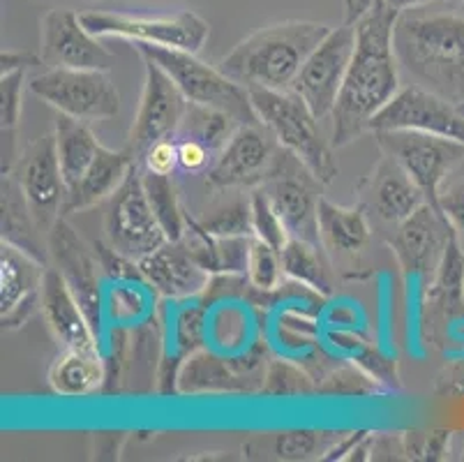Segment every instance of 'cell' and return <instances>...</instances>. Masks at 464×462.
I'll return each instance as SVG.
<instances>
[{
    "instance_id": "6da1fadb",
    "label": "cell",
    "mask_w": 464,
    "mask_h": 462,
    "mask_svg": "<svg viewBox=\"0 0 464 462\" xmlns=\"http://www.w3.org/2000/svg\"><path fill=\"white\" fill-rule=\"evenodd\" d=\"M400 10L379 0L356 28V49L333 109V146L342 148L370 133L372 121L400 93V63L395 56V24Z\"/></svg>"
},
{
    "instance_id": "7a4b0ae2",
    "label": "cell",
    "mask_w": 464,
    "mask_h": 462,
    "mask_svg": "<svg viewBox=\"0 0 464 462\" xmlns=\"http://www.w3.org/2000/svg\"><path fill=\"white\" fill-rule=\"evenodd\" d=\"M395 56L416 86L453 104L464 100V15L423 7L400 12Z\"/></svg>"
},
{
    "instance_id": "3957f363",
    "label": "cell",
    "mask_w": 464,
    "mask_h": 462,
    "mask_svg": "<svg viewBox=\"0 0 464 462\" xmlns=\"http://www.w3.org/2000/svg\"><path fill=\"white\" fill-rule=\"evenodd\" d=\"M333 25L322 21H280L264 25L219 61V70L246 88L291 91L307 56L326 40Z\"/></svg>"
},
{
    "instance_id": "277c9868",
    "label": "cell",
    "mask_w": 464,
    "mask_h": 462,
    "mask_svg": "<svg viewBox=\"0 0 464 462\" xmlns=\"http://www.w3.org/2000/svg\"><path fill=\"white\" fill-rule=\"evenodd\" d=\"M134 49L141 58L158 63L174 79L189 104L229 113L238 125H259L250 91L227 76L219 67L208 65L199 61L197 54L183 49L143 44V42H134Z\"/></svg>"
},
{
    "instance_id": "5b68a950",
    "label": "cell",
    "mask_w": 464,
    "mask_h": 462,
    "mask_svg": "<svg viewBox=\"0 0 464 462\" xmlns=\"http://www.w3.org/2000/svg\"><path fill=\"white\" fill-rule=\"evenodd\" d=\"M252 107L261 125L276 137L282 148L291 151L310 167L324 185L333 183L337 176V162L324 139L319 118L294 91H268V88H247Z\"/></svg>"
},
{
    "instance_id": "8992f818",
    "label": "cell",
    "mask_w": 464,
    "mask_h": 462,
    "mask_svg": "<svg viewBox=\"0 0 464 462\" xmlns=\"http://www.w3.org/2000/svg\"><path fill=\"white\" fill-rule=\"evenodd\" d=\"M28 91L63 116L83 123L109 121L121 112V93L102 70L49 67L28 79Z\"/></svg>"
},
{
    "instance_id": "52a82bcc",
    "label": "cell",
    "mask_w": 464,
    "mask_h": 462,
    "mask_svg": "<svg viewBox=\"0 0 464 462\" xmlns=\"http://www.w3.org/2000/svg\"><path fill=\"white\" fill-rule=\"evenodd\" d=\"M280 215L289 239H301L312 245H322L319 236V203L324 183L310 172L303 160L280 146L271 172L259 185ZM324 248V245H322Z\"/></svg>"
},
{
    "instance_id": "ba28073f",
    "label": "cell",
    "mask_w": 464,
    "mask_h": 462,
    "mask_svg": "<svg viewBox=\"0 0 464 462\" xmlns=\"http://www.w3.org/2000/svg\"><path fill=\"white\" fill-rule=\"evenodd\" d=\"M82 24L88 33L100 40L118 37L128 42L183 49L199 54L208 42L210 25L204 16L192 10H180L174 15H125V12H83Z\"/></svg>"
},
{
    "instance_id": "9c48e42d",
    "label": "cell",
    "mask_w": 464,
    "mask_h": 462,
    "mask_svg": "<svg viewBox=\"0 0 464 462\" xmlns=\"http://www.w3.org/2000/svg\"><path fill=\"white\" fill-rule=\"evenodd\" d=\"M104 231L113 250L137 261L169 241L146 192L139 162H134L121 188L109 197Z\"/></svg>"
},
{
    "instance_id": "30bf717a",
    "label": "cell",
    "mask_w": 464,
    "mask_h": 462,
    "mask_svg": "<svg viewBox=\"0 0 464 462\" xmlns=\"http://www.w3.org/2000/svg\"><path fill=\"white\" fill-rule=\"evenodd\" d=\"M383 155L402 164L425 194V202L437 209L439 188L459 162H464V143L419 130H379L374 133Z\"/></svg>"
},
{
    "instance_id": "8fae6325",
    "label": "cell",
    "mask_w": 464,
    "mask_h": 462,
    "mask_svg": "<svg viewBox=\"0 0 464 462\" xmlns=\"http://www.w3.org/2000/svg\"><path fill=\"white\" fill-rule=\"evenodd\" d=\"M3 173L14 176L37 224L44 234H49L53 222L65 215L67 202V183L63 176L61 160H58L56 134H42L26 143L14 164L3 169Z\"/></svg>"
},
{
    "instance_id": "7c38bea8",
    "label": "cell",
    "mask_w": 464,
    "mask_h": 462,
    "mask_svg": "<svg viewBox=\"0 0 464 462\" xmlns=\"http://www.w3.org/2000/svg\"><path fill=\"white\" fill-rule=\"evenodd\" d=\"M271 356L266 347H252L240 359H225L215 351H192L179 372V393H259Z\"/></svg>"
},
{
    "instance_id": "4fadbf2b",
    "label": "cell",
    "mask_w": 464,
    "mask_h": 462,
    "mask_svg": "<svg viewBox=\"0 0 464 462\" xmlns=\"http://www.w3.org/2000/svg\"><path fill=\"white\" fill-rule=\"evenodd\" d=\"M353 49H356L353 24L333 25L326 40L307 56L301 74L294 82L291 91L305 102L319 121L331 116L335 109L349 63L353 58Z\"/></svg>"
},
{
    "instance_id": "5bb4252c",
    "label": "cell",
    "mask_w": 464,
    "mask_h": 462,
    "mask_svg": "<svg viewBox=\"0 0 464 462\" xmlns=\"http://www.w3.org/2000/svg\"><path fill=\"white\" fill-rule=\"evenodd\" d=\"M188 107V97L180 93L174 79L158 63L143 58L141 102H139L137 118H134L128 142L134 158H141L153 143L176 137L185 121Z\"/></svg>"
},
{
    "instance_id": "9a60e30c",
    "label": "cell",
    "mask_w": 464,
    "mask_h": 462,
    "mask_svg": "<svg viewBox=\"0 0 464 462\" xmlns=\"http://www.w3.org/2000/svg\"><path fill=\"white\" fill-rule=\"evenodd\" d=\"M458 234L441 211L425 202L404 222L395 227L388 245L393 250L400 269L407 280H419L428 287L444 260L450 239Z\"/></svg>"
},
{
    "instance_id": "2e32d148",
    "label": "cell",
    "mask_w": 464,
    "mask_h": 462,
    "mask_svg": "<svg viewBox=\"0 0 464 462\" xmlns=\"http://www.w3.org/2000/svg\"><path fill=\"white\" fill-rule=\"evenodd\" d=\"M46 250L53 269L63 275L72 294L77 296L79 305L91 319L92 329L102 330V290H100V261L95 250L83 243L82 236L74 231L70 222L58 218L46 234Z\"/></svg>"
},
{
    "instance_id": "e0dca14e",
    "label": "cell",
    "mask_w": 464,
    "mask_h": 462,
    "mask_svg": "<svg viewBox=\"0 0 464 462\" xmlns=\"http://www.w3.org/2000/svg\"><path fill=\"white\" fill-rule=\"evenodd\" d=\"M280 143L264 125H238L210 164L206 185L213 190L259 188L271 172Z\"/></svg>"
},
{
    "instance_id": "ac0fdd59",
    "label": "cell",
    "mask_w": 464,
    "mask_h": 462,
    "mask_svg": "<svg viewBox=\"0 0 464 462\" xmlns=\"http://www.w3.org/2000/svg\"><path fill=\"white\" fill-rule=\"evenodd\" d=\"M379 130H419L464 143V116L458 104L416 84L400 88L398 95L379 112L370 133Z\"/></svg>"
},
{
    "instance_id": "d6986e66",
    "label": "cell",
    "mask_w": 464,
    "mask_h": 462,
    "mask_svg": "<svg viewBox=\"0 0 464 462\" xmlns=\"http://www.w3.org/2000/svg\"><path fill=\"white\" fill-rule=\"evenodd\" d=\"M40 56L46 67L111 72L116 54L88 33L72 10H52L40 24Z\"/></svg>"
},
{
    "instance_id": "ffe728a7",
    "label": "cell",
    "mask_w": 464,
    "mask_h": 462,
    "mask_svg": "<svg viewBox=\"0 0 464 462\" xmlns=\"http://www.w3.org/2000/svg\"><path fill=\"white\" fill-rule=\"evenodd\" d=\"M358 203L368 211L370 218L398 227L423 206L425 194L402 164L395 162L391 155H383L358 183Z\"/></svg>"
},
{
    "instance_id": "44dd1931",
    "label": "cell",
    "mask_w": 464,
    "mask_h": 462,
    "mask_svg": "<svg viewBox=\"0 0 464 462\" xmlns=\"http://www.w3.org/2000/svg\"><path fill=\"white\" fill-rule=\"evenodd\" d=\"M49 264L12 243H0V321L19 329L40 308L42 282Z\"/></svg>"
},
{
    "instance_id": "7402d4cb",
    "label": "cell",
    "mask_w": 464,
    "mask_h": 462,
    "mask_svg": "<svg viewBox=\"0 0 464 462\" xmlns=\"http://www.w3.org/2000/svg\"><path fill=\"white\" fill-rule=\"evenodd\" d=\"M146 285L169 300H189L206 294L213 273L199 264L183 241H167L139 260Z\"/></svg>"
},
{
    "instance_id": "603a6c76",
    "label": "cell",
    "mask_w": 464,
    "mask_h": 462,
    "mask_svg": "<svg viewBox=\"0 0 464 462\" xmlns=\"http://www.w3.org/2000/svg\"><path fill=\"white\" fill-rule=\"evenodd\" d=\"M40 310L63 349H100V333L92 329L77 296L52 264L42 282Z\"/></svg>"
},
{
    "instance_id": "cb8c5ba5",
    "label": "cell",
    "mask_w": 464,
    "mask_h": 462,
    "mask_svg": "<svg viewBox=\"0 0 464 462\" xmlns=\"http://www.w3.org/2000/svg\"><path fill=\"white\" fill-rule=\"evenodd\" d=\"M425 312L432 329H446L450 321L464 317V245L458 234L450 239L444 260L428 282Z\"/></svg>"
},
{
    "instance_id": "d4e9b609",
    "label": "cell",
    "mask_w": 464,
    "mask_h": 462,
    "mask_svg": "<svg viewBox=\"0 0 464 462\" xmlns=\"http://www.w3.org/2000/svg\"><path fill=\"white\" fill-rule=\"evenodd\" d=\"M134 162H137V158H134L130 146L121 148V151H111L107 146L100 148L86 176L74 188L67 190L65 215L79 213V211L92 209L97 203L109 202V197L121 188Z\"/></svg>"
},
{
    "instance_id": "484cf974",
    "label": "cell",
    "mask_w": 464,
    "mask_h": 462,
    "mask_svg": "<svg viewBox=\"0 0 464 462\" xmlns=\"http://www.w3.org/2000/svg\"><path fill=\"white\" fill-rule=\"evenodd\" d=\"M319 236L326 254L331 257H353L368 248L372 241V224L368 211L361 203L337 206L322 197L319 203Z\"/></svg>"
},
{
    "instance_id": "4316f807",
    "label": "cell",
    "mask_w": 464,
    "mask_h": 462,
    "mask_svg": "<svg viewBox=\"0 0 464 462\" xmlns=\"http://www.w3.org/2000/svg\"><path fill=\"white\" fill-rule=\"evenodd\" d=\"M49 387L63 398H83L107 381V361L100 349H63L49 366Z\"/></svg>"
},
{
    "instance_id": "83f0119b",
    "label": "cell",
    "mask_w": 464,
    "mask_h": 462,
    "mask_svg": "<svg viewBox=\"0 0 464 462\" xmlns=\"http://www.w3.org/2000/svg\"><path fill=\"white\" fill-rule=\"evenodd\" d=\"M3 197H0V211H3V241L16 245L24 252L33 254L37 260L49 264V250L42 243V227L37 224L26 197L21 192L19 183L12 173H3Z\"/></svg>"
},
{
    "instance_id": "f1b7e54d",
    "label": "cell",
    "mask_w": 464,
    "mask_h": 462,
    "mask_svg": "<svg viewBox=\"0 0 464 462\" xmlns=\"http://www.w3.org/2000/svg\"><path fill=\"white\" fill-rule=\"evenodd\" d=\"M53 134H56V148L63 176H65L67 190H70L86 176V172L95 162L102 143L97 142L95 134L91 133V127L86 123L77 121V118L63 116V113H58Z\"/></svg>"
},
{
    "instance_id": "f546056e",
    "label": "cell",
    "mask_w": 464,
    "mask_h": 462,
    "mask_svg": "<svg viewBox=\"0 0 464 462\" xmlns=\"http://www.w3.org/2000/svg\"><path fill=\"white\" fill-rule=\"evenodd\" d=\"M282 254V269L286 278L303 285L305 290L314 291L316 296L333 294V273L326 261V250L322 245H312L301 239H289Z\"/></svg>"
},
{
    "instance_id": "4dcf8cb0",
    "label": "cell",
    "mask_w": 464,
    "mask_h": 462,
    "mask_svg": "<svg viewBox=\"0 0 464 462\" xmlns=\"http://www.w3.org/2000/svg\"><path fill=\"white\" fill-rule=\"evenodd\" d=\"M143 185L149 192L153 211L162 224L169 241H180L188 231V211L180 203L179 190L174 183V173H153L141 169Z\"/></svg>"
},
{
    "instance_id": "1f68e13d",
    "label": "cell",
    "mask_w": 464,
    "mask_h": 462,
    "mask_svg": "<svg viewBox=\"0 0 464 462\" xmlns=\"http://www.w3.org/2000/svg\"><path fill=\"white\" fill-rule=\"evenodd\" d=\"M261 396L268 398H301L316 393V379L307 368L289 359H271L266 366Z\"/></svg>"
},
{
    "instance_id": "d6a6232c",
    "label": "cell",
    "mask_w": 464,
    "mask_h": 462,
    "mask_svg": "<svg viewBox=\"0 0 464 462\" xmlns=\"http://www.w3.org/2000/svg\"><path fill=\"white\" fill-rule=\"evenodd\" d=\"M246 278L247 285L256 294H273L280 290L282 278H285L280 250L255 236L250 243V254H247Z\"/></svg>"
},
{
    "instance_id": "836d02e7",
    "label": "cell",
    "mask_w": 464,
    "mask_h": 462,
    "mask_svg": "<svg viewBox=\"0 0 464 462\" xmlns=\"http://www.w3.org/2000/svg\"><path fill=\"white\" fill-rule=\"evenodd\" d=\"M143 285L146 282H113L107 303L113 326L141 324L149 317L150 300L143 291Z\"/></svg>"
},
{
    "instance_id": "e575fe53",
    "label": "cell",
    "mask_w": 464,
    "mask_h": 462,
    "mask_svg": "<svg viewBox=\"0 0 464 462\" xmlns=\"http://www.w3.org/2000/svg\"><path fill=\"white\" fill-rule=\"evenodd\" d=\"M210 236H255L252 229V206L250 199H234L229 203H222L204 220H197Z\"/></svg>"
},
{
    "instance_id": "d590c367",
    "label": "cell",
    "mask_w": 464,
    "mask_h": 462,
    "mask_svg": "<svg viewBox=\"0 0 464 462\" xmlns=\"http://www.w3.org/2000/svg\"><path fill=\"white\" fill-rule=\"evenodd\" d=\"M335 442H340L335 432L291 430L277 435L276 453L285 460H312L322 453H331Z\"/></svg>"
},
{
    "instance_id": "8d00e7d4",
    "label": "cell",
    "mask_w": 464,
    "mask_h": 462,
    "mask_svg": "<svg viewBox=\"0 0 464 462\" xmlns=\"http://www.w3.org/2000/svg\"><path fill=\"white\" fill-rule=\"evenodd\" d=\"M377 381L356 366H337L326 370L316 381V393L328 396H370L377 393Z\"/></svg>"
},
{
    "instance_id": "74e56055",
    "label": "cell",
    "mask_w": 464,
    "mask_h": 462,
    "mask_svg": "<svg viewBox=\"0 0 464 462\" xmlns=\"http://www.w3.org/2000/svg\"><path fill=\"white\" fill-rule=\"evenodd\" d=\"M250 206H252V229H255L256 239L266 241L273 248L282 250L285 243L289 241L285 224H282L280 215L276 213L273 203L268 202L266 192L261 188H255L250 194Z\"/></svg>"
},
{
    "instance_id": "f35d334b",
    "label": "cell",
    "mask_w": 464,
    "mask_h": 462,
    "mask_svg": "<svg viewBox=\"0 0 464 462\" xmlns=\"http://www.w3.org/2000/svg\"><path fill=\"white\" fill-rule=\"evenodd\" d=\"M402 451L413 460H441L446 453L450 451V442H453V432L450 430H411L404 432L402 437Z\"/></svg>"
},
{
    "instance_id": "ab89813d",
    "label": "cell",
    "mask_w": 464,
    "mask_h": 462,
    "mask_svg": "<svg viewBox=\"0 0 464 462\" xmlns=\"http://www.w3.org/2000/svg\"><path fill=\"white\" fill-rule=\"evenodd\" d=\"M97 254V261H100V269L107 275L111 282H146L141 273V266L137 260H130L125 254H121L118 250H113L107 241H97L92 245Z\"/></svg>"
},
{
    "instance_id": "60d3db41",
    "label": "cell",
    "mask_w": 464,
    "mask_h": 462,
    "mask_svg": "<svg viewBox=\"0 0 464 462\" xmlns=\"http://www.w3.org/2000/svg\"><path fill=\"white\" fill-rule=\"evenodd\" d=\"M26 84V70L0 74V121L3 133H12L21 118V93Z\"/></svg>"
},
{
    "instance_id": "b9f144b4",
    "label": "cell",
    "mask_w": 464,
    "mask_h": 462,
    "mask_svg": "<svg viewBox=\"0 0 464 462\" xmlns=\"http://www.w3.org/2000/svg\"><path fill=\"white\" fill-rule=\"evenodd\" d=\"M176 146H179L180 173H201V176H204L210 169V164L215 162V152L197 137L179 133L176 134Z\"/></svg>"
},
{
    "instance_id": "7bdbcfd3",
    "label": "cell",
    "mask_w": 464,
    "mask_h": 462,
    "mask_svg": "<svg viewBox=\"0 0 464 462\" xmlns=\"http://www.w3.org/2000/svg\"><path fill=\"white\" fill-rule=\"evenodd\" d=\"M437 209L458 231L459 239H464V181L446 178L444 185L439 188Z\"/></svg>"
},
{
    "instance_id": "ee69618b",
    "label": "cell",
    "mask_w": 464,
    "mask_h": 462,
    "mask_svg": "<svg viewBox=\"0 0 464 462\" xmlns=\"http://www.w3.org/2000/svg\"><path fill=\"white\" fill-rule=\"evenodd\" d=\"M353 363H358L361 370L368 372L377 384H383V387H398V372H395V363L386 356L379 354L372 347L362 345L361 351L353 354Z\"/></svg>"
},
{
    "instance_id": "f6af8a7d",
    "label": "cell",
    "mask_w": 464,
    "mask_h": 462,
    "mask_svg": "<svg viewBox=\"0 0 464 462\" xmlns=\"http://www.w3.org/2000/svg\"><path fill=\"white\" fill-rule=\"evenodd\" d=\"M137 162L141 164V169H146V172L176 173L179 172V146H176V137L162 139V142L153 143Z\"/></svg>"
},
{
    "instance_id": "bcb514c9",
    "label": "cell",
    "mask_w": 464,
    "mask_h": 462,
    "mask_svg": "<svg viewBox=\"0 0 464 462\" xmlns=\"http://www.w3.org/2000/svg\"><path fill=\"white\" fill-rule=\"evenodd\" d=\"M44 65L40 54H31V51H12L3 49L0 54V74H10V72L31 70V67Z\"/></svg>"
},
{
    "instance_id": "7dc6e473",
    "label": "cell",
    "mask_w": 464,
    "mask_h": 462,
    "mask_svg": "<svg viewBox=\"0 0 464 462\" xmlns=\"http://www.w3.org/2000/svg\"><path fill=\"white\" fill-rule=\"evenodd\" d=\"M437 393L439 396H464V361L450 366L439 377Z\"/></svg>"
},
{
    "instance_id": "c3c4849f",
    "label": "cell",
    "mask_w": 464,
    "mask_h": 462,
    "mask_svg": "<svg viewBox=\"0 0 464 462\" xmlns=\"http://www.w3.org/2000/svg\"><path fill=\"white\" fill-rule=\"evenodd\" d=\"M379 0H344V24H356Z\"/></svg>"
},
{
    "instance_id": "681fc988",
    "label": "cell",
    "mask_w": 464,
    "mask_h": 462,
    "mask_svg": "<svg viewBox=\"0 0 464 462\" xmlns=\"http://www.w3.org/2000/svg\"><path fill=\"white\" fill-rule=\"evenodd\" d=\"M386 3L391 7H395V10L404 12V10H413V7L428 5V3H432V0H386Z\"/></svg>"
},
{
    "instance_id": "f907efd6",
    "label": "cell",
    "mask_w": 464,
    "mask_h": 462,
    "mask_svg": "<svg viewBox=\"0 0 464 462\" xmlns=\"http://www.w3.org/2000/svg\"><path fill=\"white\" fill-rule=\"evenodd\" d=\"M458 109H459V113H462V116H464V100L458 102Z\"/></svg>"
},
{
    "instance_id": "816d5d0a",
    "label": "cell",
    "mask_w": 464,
    "mask_h": 462,
    "mask_svg": "<svg viewBox=\"0 0 464 462\" xmlns=\"http://www.w3.org/2000/svg\"><path fill=\"white\" fill-rule=\"evenodd\" d=\"M449 3H464V0H449Z\"/></svg>"
}]
</instances>
